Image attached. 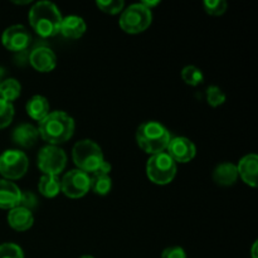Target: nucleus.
Here are the masks:
<instances>
[{"mask_svg":"<svg viewBox=\"0 0 258 258\" xmlns=\"http://www.w3.org/2000/svg\"><path fill=\"white\" fill-rule=\"evenodd\" d=\"M96 5L100 8L101 12L107 13V14L115 15L122 12L125 8V3L123 0H97Z\"/></svg>","mask_w":258,"mask_h":258,"instance_id":"nucleus-25","label":"nucleus"},{"mask_svg":"<svg viewBox=\"0 0 258 258\" xmlns=\"http://www.w3.org/2000/svg\"><path fill=\"white\" fill-rule=\"evenodd\" d=\"M38 190L45 198H54L60 193V179L55 175H43L39 179Z\"/></svg>","mask_w":258,"mask_h":258,"instance_id":"nucleus-20","label":"nucleus"},{"mask_svg":"<svg viewBox=\"0 0 258 258\" xmlns=\"http://www.w3.org/2000/svg\"><path fill=\"white\" fill-rule=\"evenodd\" d=\"M0 258H24L23 249L15 243L0 244Z\"/></svg>","mask_w":258,"mask_h":258,"instance_id":"nucleus-28","label":"nucleus"},{"mask_svg":"<svg viewBox=\"0 0 258 258\" xmlns=\"http://www.w3.org/2000/svg\"><path fill=\"white\" fill-rule=\"evenodd\" d=\"M29 160L24 151L10 149L0 155V174L7 180H17L27 174Z\"/></svg>","mask_w":258,"mask_h":258,"instance_id":"nucleus-7","label":"nucleus"},{"mask_svg":"<svg viewBox=\"0 0 258 258\" xmlns=\"http://www.w3.org/2000/svg\"><path fill=\"white\" fill-rule=\"evenodd\" d=\"M38 138H39L38 128L32 123H20L13 130L12 134L13 143L25 149L32 148L37 143Z\"/></svg>","mask_w":258,"mask_h":258,"instance_id":"nucleus-15","label":"nucleus"},{"mask_svg":"<svg viewBox=\"0 0 258 258\" xmlns=\"http://www.w3.org/2000/svg\"><path fill=\"white\" fill-rule=\"evenodd\" d=\"M8 223L15 231L25 232L32 228L33 223H34V217H33L32 212L18 206L10 209L8 213Z\"/></svg>","mask_w":258,"mask_h":258,"instance_id":"nucleus-16","label":"nucleus"},{"mask_svg":"<svg viewBox=\"0 0 258 258\" xmlns=\"http://www.w3.org/2000/svg\"><path fill=\"white\" fill-rule=\"evenodd\" d=\"M20 207L28 209V211L32 212V209H34L38 206V198L33 191H22V198H20Z\"/></svg>","mask_w":258,"mask_h":258,"instance_id":"nucleus-29","label":"nucleus"},{"mask_svg":"<svg viewBox=\"0 0 258 258\" xmlns=\"http://www.w3.org/2000/svg\"><path fill=\"white\" fill-rule=\"evenodd\" d=\"M29 23L34 32L42 38L54 37L59 33L62 14L57 5L48 0L37 2L29 10Z\"/></svg>","mask_w":258,"mask_h":258,"instance_id":"nucleus-1","label":"nucleus"},{"mask_svg":"<svg viewBox=\"0 0 258 258\" xmlns=\"http://www.w3.org/2000/svg\"><path fill=\"white\" fill-rule=\"evenodd\" d=\"M72 158L78 170H82L87 174L93 173L105 160L102 149L100 148V145H97V143L90 139L80 140L75 144Z\"/></svg>","mask_w":258,"mask_h":258,"instance_id":"nucleus-4","label":"nucleus"},{"mask_svg":"<svg viewBox=\"0 0 258 258\" xmlns=\"http://www.w3.org/2000/svg\"><path fill=\"white\" fill-rule=\"evenodd\" d=\"M25 111L29 115L30 118L35 121H42L49 111V102H48L47 98L42 95H34L33 97H30L27 101V105H25Z\"/></svg>","mask_w":258,"mask_h":258,"instance_id":"nucleus-19","label":"nucleus"},{"mask_svg":"<svg viewBox=\"0 0 258 258\" xmlns=\"http://www.w3.org/2000/svg\"><path fill=\"white\" fill-rule=\"evenodd\" d=\"M207 101L212 107H218L226 102V93L218 86H209L207 88Z\"/></svg>","mask_w":258,"mask_h":258,"instance_id":"nucleus-26","label":"nucleus"},{"mask_svg":"<svg viewBox=\"0 0 258 258\" xmlns=\"http://www.w3.org/2000/svg\"><path fill=\"white\" fill-rule=\"evenodd\" d=\"M252 258H258L257 257V242H254L253 246H252Z\"/></svg>","mask_w":258,"mask_h":258,"instance_id":"nucleus-33","label":"nucleus"},{"mask_svg":"<svg viewBox=\"0 0 258 258\" xmlns=\"http://www.w3.org/2000/svg\"><path fill=\"white\" fill-rule=\"evenodd\" d=\"M91 190V176L78 169L68 171L60 179V191L72 199L82 198Z\"/></svg>","mask_w":258,"mask_h":258,"instance_id":"nucleus-9","label":"nucleus"},{"mask_svg":"<svg viewBox=\"0 0 258 258\" xmlns=\"http://www.w3.org/2000/svg\"><path fill=\"white\" fill-rule=\"evenodd\" d=\"M153 22V13L141 3L131 4L122 10L118 24L123 32L128 34H138L148 29Z\"/></svg>","mask_w":258,"mask_h":258,"instance_id":"nucleus-5","label":"nucleus"},{"mask_svg":"<svg viewBox=\"0 0 258 258\" xmlns=\"http://www.w3.org/2000/svg\"><path fill=\"white\" fill-rule=\"evenodd\" d=\"M238 179V170L237 165L233 163H222L216 166L213 170L214 183L221 186H231L236 184Z\"/></svg>","mask_w":258,"mask_h":258,"instance_id":"nucleus-18","label":"nucleus"},{"mask_svg":"<svg viewBox=\"0 0 258 258\" xmlns=\"http://www.w3.org/2000/svg\"><path fill=\"white\" fill-rule=\"evenodd\" d=\"M86 30H87V25L83 18L78 15H68L62 19L59 33H62L63 37L70 38V39H78L85 34Z\"/></svg>","mask_w":258,"mask_h":258,"instance_id":"nucleus-17","label":"nucleus"},{"mask_svg":"<svg viewBox=\"0 0 258 258\" xmlns=\"http://www.w3.org/2000/svg\"><path fill=\"white\" fill-rule=\"evenodd\" d=\"M112 188V180L110 175L91 176V189L98 196H107Z\"/></svg>","mask_w":258,"mask_h":258,"instance_id":"nucleus-22","label":"nucleus"},{"mask_svg":"<svg viewBox=\"0 0 258 258\" xmlns=\"http://www.w3.org/2000/svg\"><path fill=\"white\" fill-rule=\"evenodd\" d=\"M38 133L49 145H60L70 140L75 133V121L64 111L49 112L38 125Z\"/></svg>","mask_w":258,"mask_h":258,"instance_id":"nucleus-2","label":"nucleus"},{"mask_svg":"<svg viewBox=\"0 0 258 258\" xmlns=\"http://www.w3.org/2000/svg\"><path fill=\"white\" fill-rule=\"evenodd\" d=\"M22 93V85L15 78H8V80L0 82V98L13 103L17 98H19Z\"/></svg>","mask_w":258,"mask_h":258,"instance_id":"nucleus-21","label":"nucleus"},{"mask_svg":"<svg viewBox=\"0 0 258 258\" xmlns=\"http://www.w3.org/2000/svg\"><path fill=\"white\" fill-rule=\"evenodd\" d=\"M159 3H160L159 0H154V2H150V0H144V2H141V4H144L146 8H148V9L151 10V8L159 5Z\"/></svg>","mask_w":258,"mask_h":258,"instance_id":"nucleus-32","label":"nucleus"},{"mask_svg":"<svg viewBox=\"0 0 258 258\" xmlns=\"http://www.w3.org/2000/svg\"><path fill=\"white\" fill-rule=\"evenodd\" d=\"M238 176L249 186H257V174H258V156L256 154H248L244 155L239 160L237 165Z\"/></svg>","mask_w":258,"mask_h":258,"instance_id":"nucleus-14","label":"nucleus"},{"mask_svg":"<svg viewBox=\"0 0 258 258\" xmlns=\"http://www.w3.org/2000/svg\"><path fill=\"white\" fill-rule=\"evenodd\" d=\"M136 143L146 154L155 155L164 153L170 143L168 128L158 121H145L136 130Z\"/></svg>","mask_w":258,"mask_h":258,"instance_id":"nucleus-3","label":"nucleus"},{"mask_svg":"<svg viewBox=\"0 0 258 258\" xmlns=\"http://www.w3.org/2000/svg\"><path fill=\"white\" fill-rule=\"evenodd\" d=\"M181 78H183L186 85L196 87V86L201 85L203 82L204 75L196 66H185L181 71Z\"/></svg>","mask_w":258,"mask_h":258,"instance_id":"nucleus-23","label":"nucleus"},{"mask_svg":"<svg viewBox=\"0 0 258 258\" xmlns=\"http://www.w3.org/2000/svg\"><path fill=\"white\" fill-rule=\"evenodd\" d=\"M166 150H168L166 154L175 163H189L197 155V148L193 141L189 140L188 138H184V136L171 138Z\"/></svg>","mask_w":258,"mask_h":258,"instance_id":"nucleus-11","label":"nucleus"},{"mask_svg":"<svg viewBox=\"0 0 258 258\" xmlns=\"http://www.w3.org/2000/svg\"><path fill=\"white\" fill-rule=\"evenodd\" d=\"M80 258H95V257H92V256H90V254H85V256H81Z\"/></svg>","mask_w":258,"mask_h":258,"instance_id":"nucleus-35","label":"nucleus"},{"mask_svg":"<svg viewBox=\"0 0 258 258\" xmlns=\"http://www.w3.org/2000/svg\"><path fill=\"white\" fill-rule=\"evenodd\" d=\"M22 190L13 181L0 179V208L13 209L20 204Z\"/></svg>","mask_w":258,"mask_h":258,"instance_id":"nucleus-13","label":"nucleus"},{"mask_svg":"<svg viewBox=\"0 0 258 258\" xmlns=\"http://www.w3.org/2000/svg\"><path fill=\"white\" fill-rule=\"evenodd\" d=\"M14 106L13 103L0 98V130L12 123L14 118Z\"/></svg>","mask_w":258,"mask_h":258,"instance_id":"nucleus-24","label":"nucleus"},{"mask_svg":"<svg viewBox=\"0 0 258 258\" xmlns=\"http://www.w3.org/2000/svg\"><path fill=\"white\" fill-rule=\"evenodd\" d=\"M146 175L158 185H165L173 181L176 175V163L164 153L151 155L146 164Z\"/></svg>","mask_w":258,"mask_h":258,"instance_id":"nucleus-6","label":"nucleus"},{"mask_svg":"<svg viewBox=\"0 0 258 258\" xmlns=\"http://www.w3.org/2000/svg\"><path fill=\"white\" fill-rule=\"evenodd\" d=\"M15 4H28V3H30L29 0H24V2H14Z\"/></svg>","mask_w":258,"mask_h":258,"instance_id":"nucleus-34","label":"nucleus"},{"mask_svg":"<svg viewBox=\"0 0 258 258\" xmlns=\"http://www.w3.org/2000/svg\"><path fill=\"white\" fill-rule=\"evenodd\" d=\"M203 7L204 10L213 17L224 14L228 9V4H227L226 0H204Z\"/></svg>","mask_w":258,"mask_h":258,"instance_id":"nucleus-27","label":"nucleus"},{"mask_svg":"<svg viewBox=\"0 0 258 258\" xmlns=\"http://www.w3.org/2000/svg\"><path fill=\"white\" fill-rule=\"evenodd\" d=\"M29 62L32 67L39 72H50L57 66V57L50 48L40 45L30 52Z\"/></svg>","mask_w":258,"mask_h":258,"instance_id":"nucleus-12","label":"nucleus"},{"mask_svg":"<svg viewBox=\"0 0 258 258\" xmlns=\"http://www.w3.org/2000/svg\"><path fill=\"white\" fill-rule=\"evenodd\" d=\"M37 164L43 175L58 176L67 165V155L59 146L47 145L38 153Z\"/></svg>","mask_w":258,"mask_h":258,"instance_id":"nucleus-8","label":"nucleus"},{"mask_svg":"<svg viewBox=\"0 0 258 258\" xmlns=\"http://www.w3.org/2000/svg\"><path fill=\"white\" fill-rule=\"evenodd\" d=\"M161 258H186V253L181 247H168L161 253Z\"/></svg>","mask_w":258,"mask_h":258,"instance_id":"nucleus-30","label":"nucleus"},{"mask_svg":"<svg viewBox=\"0 0 258 258\" xmlns=\"http://www.w3.org/2000/svg\"><path fill=\"white\" fill-rule=\"evenodd\" d=\"M30 42H32V35L29 30L22 24L10 25L2 34L3 45L12 52H22L27 49Z\"/></svg>","mask_w":258,"mask_h":258,"instance_id":"nucleus-10","label":"nucleus"},{"mask_svg":"<svg viewBox=\"0 0 258 258\" xmlns=\"http://www.w3.org/2000/svg\"><path fill=\"white\" fill-rule=\"evenodd\" d=\"M110 171H111V164L108 163V161L103 160L102 163H101V165L93 171L92 175H108Z\"/></svg>","mask_w":258,"mask_h":258,"instance_id":"nucleus-31","label":"nucleus"}]
</instances>
